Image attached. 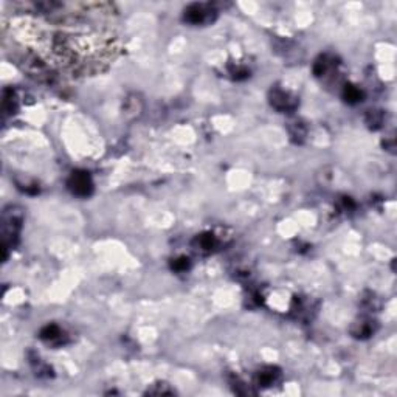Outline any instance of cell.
<instances>
[{"label":"cell","instance_id":"7","mask_svg":"<svg viewBox=\"0 0 397 397\" xmlns=\"http://www.w3.org/2000/svg\"><path fill=\"white\" fill-rule=\"evenodd\" d=\"M39 337H41L44 341H56V340H61V337H62V330H61L56 324H48V326H45V327L41 330Z\"/></svg>","mask_w":397,"mask_h":397},{"label":"cell","instance_id":"1","mask_svg":"<svg viewBox=\"0 0 397 397\" xmlns=\"http://www.w3.org/2000/svg\"><path fill=\"white\" fill-rule=\"evenodd\" d=\"M69 189L73 194L79 196V197H87L92 194L93 191V182L88 172L85 171H73L70 178H69Z\"/></svg>","mask_w":397,"mask_h":397},{"label":"cell","instance_id":"9","mask_svg":"<svg viewBox=\"0 0 397 397\" xmlns=\"http://www.w3.org/2000/svg\"><path fill=\"white\" fill-rule=\"evenodd\" d=\"M373 332H374V329H373V324H371L369 321L358 323V324H357V329L352 327V334H354V337H357V338H366V337H369V335H373Z\"/></svg>","mask_w":397,"mask_h":397},{"label":"cell","instance_id":"5","mask_svg":"<svg viewBox=\"0 0 397 397\" xmlns=\"http://www.w3.org/2000/svg\"><path fill=\"white\" fill-rule=\"evenodd\" d=\"M194 247L200 251H211L216 244H217V240H216V236L213 233H203L200 236H197L194 239Z\"/></svg>","mask_w":397,"mask_h":397},{"label":"cell","instance_id":"6","mask_svg":"<svg viewBox=\"0 0 397 397\" xmlns=\"http://www.w3.org/2000/svg\"><path fill=\"white\" fill-rule=\"evenodd\" d=\"M343 98L349 104H357V102H360L363 99V92L352 84H346L343 88Z\"/></svg>","mask_w":397,"mask_h":397},{"label":"cell","instance_id":"4","mask_svg":"<svg viewBox=\"0 0 397 397\" xmlns=\"http://www.w3.org/2000/svg\"><path fill=\"white\" fill-rule=\"evenodd\" d=\"M278 377H279L278 368L265 366L261 371H258V374H256V383H258V385L262 387V388H267V387H272Z\"/></svg>","mask_w":397,"mask_h":397},{"label":"cell","instance_id":"3","mask_svg":"<svg viewBox=\"0 0 397 397\" xmlns=\"http://www.w3.org/2000/svg\"><path fill=\"white\" fill-rule=\"evenodd\" d=\"M208 12L210 9L205 6V5H199V3H193L189 5L186 9H185V14H183V19L185 22L188 23H193V25H199V23H203L208 20Z\"/></svg>","mask_w":397,"mask_h":397},{"label":"cell","instance_id":"11","mask_svg":"<svg viewBox=\"0 0 397 397\" xmlns=\"http://www.w3.org/2000/svg\"><path fill=\"white\" fill-rule=\"evenodd\" d=\"M171 267H172V270L174 272H185L188 270V267H189V259L188 258H177L171 262Z\"/></svg>","mask_w":397,"mask_h":397},{"label":"cell","instance_id":"2","mask_svg":"<svg viewBox=\"0 0 397 397\" xmlns=\"http://www.w3.org/2000/svg\"><path fill=\"white\" fill-rule=\"evenodd\" d=\"M270 102L276 110H281V112L293 110L297 106L295 99H292V96L287 92L281 90V88H275V90L270 92Z\"/></svg>","mask_w":397,"mask_h":397},{"label":"cell","instance_id":"12","mask_svg":"<svg viewBox=\"0 0 397 397\" xmlns=\"http://www.w3.org/2000/svg\"><path fill=\"white\" fill-rule=\"evenodd\" d=\"M159 388L156 390V388H151V390H148L146 391V394H156V396H163V394H174V390H171V388H168V385H164V383H159L157 385Z\"/></svg>","mask_w":397,"mask_h":397},{"label":"cell","instance_id":"8","mask_svg":"<svg viewBox=\"0 0 397 397\" xmlns=\"http://www.w3.org/2000/svg\"><path fill=\"white\" fill-rule=\"evenodd\" d=\"M289 132H290V137L293 138V142L301 143L306 137V127L301 121H295V123H290Z\"/></svg>","mask_w":397,"mask_h":397},{"label":"cell","instance_id":"10","mask_svg":"<svg viewBox=\"0 0 397 397\" xmlns=\"http://www.w3.org/2000/svg\"><path fill=\"white\" fill-rule=\"evenodd\" d=\"M366 124L373 129H379L383 124V113L380 110H368L366 113Z\"/></svg>","mask_w":397,"mask_h":397}]
</instances>
